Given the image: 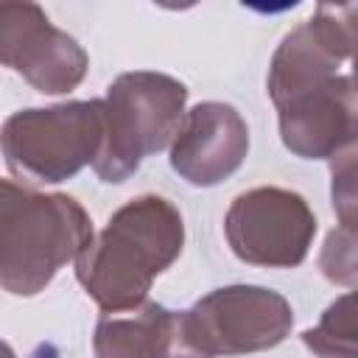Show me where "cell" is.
Returning a JSON list of instances; mask_svg holds the SVG:
<instances>
[{
  "label": "cell",
  "instance_id": "obj_8",
  "mask_svg": "<svg viewBox=\"0 0 358 358\" xmlns=\"http://www.w3.org/2000/svg\"><path fill=\"white\" fill-rule=\"evenodd\" d=\"M0 62L45 95L76 90L90 67L87 50L25 0L0 6Z\"/></svg>",
  "mask_w": 358,
  "mask_h": 358
},
{
  "label": "cell",
  "instance_id": "obj_4",
  "mask_svg": "<svg viewBox=\"0 0 358 358\" xmlns=\"http://www.w3.org/2000/svg\"><path fill=\"white\" fill-rule=\"evenodd\" d=\"M106 140L92 165L106 185L126 182L145 157L168 148L185 120L187 87L157 70L120 73L106 90Z\"/></svg>",
  "mask_w": 358,
  "mask_h": 358
},
{
  "label": "cell",
  "instance_id": "obj_7",
  "mask_svg": "<svg viewBox=\"0 0 358 358\" xmlns=\"http://www.w3.org/2000/svg\"><path fill=\"white\" fill-rule=\"evenodd\" d=\"M224 235L235 257L249 266L296 268L313 246L316 215L299 193L263 185L232 199Z\"/></svg>",
  "mask_w": 358,
  "mask_h": 358
},
{
  "label": "cell",
  "instance_id": "obj_3",
  "mask_svg": "<svg viewBox=\"0 0 358 358\" xmlns=\"http://www.w3.org/2000/svg\"><path fill=\"white\" fill-rule=\"evenodd\" d=\"M92 221L67 193L0 185V285L11 296H34L92 243Z\"/></svg>",
  "mask_w": 358,
  "mask_h": 358
},
{
  "label": "cell",
  "instance_id": "obj_12",
  "mask_svg": "<svg viewBox=\"0 0 358 358\" xmlns=\"http://www.w3.org/2000/svg\"><path fill=\"white\" fill-rule=\"evenodd\" d=\"M330 201L338 227L358 229V140L330 157Z\"/></svg>",
  "mask_w": 358,
  "mask_h": 358
},
{
  "label": "cell",
  "instance_id": "obj_9",
  "mask_svg": "<svg viewBox=\"0 0 358 358\" xmlns=\"http://www.w3.org/2000/svg\"><path fill=\"white\" fill-rule=\"evenodd\" d=\"M249 154V126L232 103L201 101L187 109L171 143V168L196 187L229 179Z\"/></svg>",
  "mask_w": 358,
  "mask_h": 358
},
{
  "label": "cell",
  "instance_id": "obj_14",
  "mask_svg": "<svg viewBox=\"0 0 358 358\" xmlns=\"http://www.w3.org/2000/svg\"><path fill=\"white\" fill-rule=\"evenodd\" d=\"M350 78H352V84L358 87V22H355V31H352V48H350Z\"/></svg>",
  "mask_w": 358,
  "mask_h": 358
},
{
  "label": "cell",
  "instance_id": "obj_13",
  "mask_svg": "<svg viewBox=\"0 0 358 358\" xmlns=\"http://www.w3.org/2000/svg\"><path fill=\"white\" fill-rule=\"evenodd\" d=\"M319 271L333 285L358 288V229L336 227L327 232L319 252Z\"/></svg>",
  "mask_w": 358,
  "mask_h": 358
},
{
  "label": "cell",
  "instance_id": "obj_5",
  "mask_svg": "<svg viewBox=\"0 0 358 358\" xmlns=\"http://www.w3.org/2000/svg\"><path fill=\"white\" fill-rule=\"evenodd\" d=\"M103 140L106 103L101 98L20 109L6 117L0 134L6 168L36 185L64 182L84 165H95Z\"/></svg>",
  "mask_w": 358,
  "mask_h": 358
},
{
  "label": "cell",
  "instance_id": "obj_10",
  "mask_svg": "<svg viewBox=\"0 0 358 358\" xmlns=\"http://www.w3.org/2000/svg\"><path fill=\"white\" fill-rule=\"evenodd\" d=\"M95 358H201L187 338L185 310L154 299L120 313H103L92 333Z\"/></svg>",
  "mask_w": 358,
  "mask_h": 358
},
{
  "label": "cell",
  "instance_id": "obj_2",
  "mask_svg": "<svg viewBox=\"0 0 358 358\" xmlns=\"http://www.w3.org/2000/svg\"><path fill=\"white\" fill-rule=\"evenodd\" d=\"M185 246L182 213L145 193L112 213L106 227L76 260V280L103 313H120L148 299L151 282L173 266Z\"/></svg>",
  "mask_w": 358,
  "mask_h": 358
},
{
  "label": "cell",
  "instance_id": "obj_11",
  "mask_svg": "<svg viewBox=\"0 0 358 358\" xmlns=\"http://www.w3.org/2000/svg\"><path fill=\"white\" fill-rule=\"evenodd\" d=\"M302 344L316 358H358V288L336 296L302 333Z\"/></svg>",
  "mask_w": 358,
  "mask_h": 358
},
{
  "label": "cell",
  "instance_id": "obj_6",
  "mask_svg": "<svg viewBox=\"0 0 358 358\" xmlns=\"http://www.w3.org/2000/svg\"><path fill=\"white\" fill-rule=\"evenodd\" d=\"M187 338L201 358H232L282 344L294 327L291 302L263 285H224L185 310Z\"/></svg>",
  "mask_w": 358,
  "mask_h": 358
},
{
  "label": "cell",
  "instance_id": "obj_1",
  "mask_svg": "<svg viewBox=\"0 0 358 358\" xmlns=\"http://www.w3.org/2000/svg\"><path fill=\"white\" fill-rule=\"evenodd\" d=\"M344 59L310 25L291 28L277 45L266 90L277 109L282 145L302 159H330L358 140V87Z\"/></svg>",
  "mask_w": 358,
  "mask_h": 358
}]
</instances>
